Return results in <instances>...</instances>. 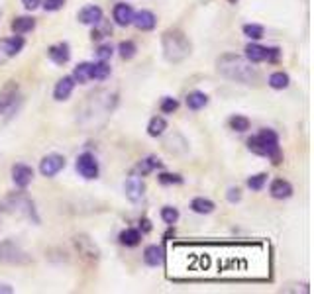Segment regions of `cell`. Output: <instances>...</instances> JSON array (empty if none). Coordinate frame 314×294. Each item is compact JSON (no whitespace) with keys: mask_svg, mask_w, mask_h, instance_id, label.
Masks as SVG:
<instances>
[{"mask_svg":"<svg viewBox=\"0 0 314 294\" xmlns=\"http://www.w3.org/2000/svg\"><path fill=\"white\" fill-rule=\"evenodd\" d=\"M173 283H267L273 277L269 241L177 240L165 251Z\"/></svg>","mask_w":314,"mask_h":294,"instance_id":"obj_1","label":"cell"},{"mask_svg":"<svg viewBox=\"0 0 314 294\" xmlns=\"http://www.w3.org/2000/svg\"><path fill=\"white\" fill-rule=\"evenodd\" d=\"M216 67H218V73L228 81L244 83V85H251V83L258 81V69L253 67V63L247 57H242V55H222L216 61Z\"/></svg>","mask_w":314,"mask_h":294,"instance_id":"obj_2","label":"cell"},{"mask_svg":"<svg viewBox=\"0 0 314 294\" xmlns=\"http://www.w3.org/2000/svg\"><path fill=\"white\" fill-rule=\"evenodd\" d=\"M247 147L249 151L261 157H269L273 165H281L283 161V153L279 147V135L273 130H261L258 135L247 140Z\"/></svg>","mask_w":314,"mask_h":294,"instance_id":"obj_3","label":"cell"},{"mask_svg":"<svg viewBox=\"0 0 314 294\" xmlns=\"http://www.w3.org/2000/svg\"><path fill=\"white\" fill-rule=\"evenodd\" d=\"M163 55L169 63H181L191 55V42L181 30H167L161 35Z\"/></svg>","mask_w":314,"mask_h":294,"instance_id":"obj_4","label":"cell"},{"mask_svg":"<svg viewBox=\"0 0 314 294\" xmlns=\"http://www.w3.org/2000/svg\"><path fill=\"white\" fill-rule=\"evenodd\" d=\"M246 57L251 63H263V61H277L281 57L279 47H263L259 44H247L246 45Z\"/></svg>","mask_w":314,"mask_h":294,"instance_id":"obj_5","label":"cell"},{"mask_svg":"<svg viewBox=\"0 0 314 294\" xmlns=\"http://www.w3.org/2000/svg\"><path fill=\"white\" fill-rule=\"evenodd\" d=\"M0 261L12 263V265H24V263H30V255L10 241H4V243H0Z\"/></svg>","mask_w":314,"mask_h":294,"instance_id":"obj_6","label":"cell"},{"mask_svg":"<svg viewBox=\"0 0 314 294\" xmlns=\"http://www.w3.org/2000/svg\"><path fill=\"white\" fill-rule=\"evenodd\" d=\"M75 169H77V173L81 174L83 179H87V181H92V179L99 177V161L94 159L92 153H83V155H78L77 163H75Z\"/></svg>","mask_w":314,"mask_h":294,"instance_id":"obj_7","label":"cell"},{"mask_svg":"<svg viewBox=\"0 0 314 294\" xmlns=\"http://www.w3.org/2000/svg\"><path fill=\"white\" fill-rule=\"evenodd\" d=\"M8 204H10V208H14L18 214H22V216H26L28 220H32L34 224H40V218H37V214H35L34 202H32L26 194L10 196V198H8Z\"/></svg>","mask_w":314,"mask_h":294,"instance_id":"obj_8","label":"cell"},{"mask_svg":"<svg viewBox=\"0 0 314 294\" xmlns=\"http://www.w3.org/2000/svg\"><path fill=\"white\" fill-rule=\"evenodd\" d=\"M24 44L26 42H24L22 35H12V37L0 40V63H4V61L12 59V57H16L24 49Z\"/></svg>","mask_w":314,"mask_h":294,"instance_id":"obj_9","label":"cell"},{"mask_svg":"<svg viewBox=\"0 0 314 294\" xmlns=\"http://www.w3.org/2000/svg\"><path fill=\"white\" fill-rule=\"evenodd\" d=\"M65 169V157L63 155H57V153H51V155H45L40 163V173L44 177H55L61 171Z\"/></svg>","mask_w":314,"mask_h":294,"instance_id":"obj_10","label":"cell"},{"mask_svg":"<svg viewBox=\"0 0 314 294\" xmlns=\"http://www.w3.org/2000/svg\"><path fill=\"white\" fill-rule=\"evenodd\" d=\"M124 190H126V196H128L130 202H140L146 194V183L140 174H132V177L126 179Z\"/></svg>","mask_w":314,"mask_h":294,"instance_id":"obj_11","label":"cell"},{"mask_svg":"<svg viewBox=\"0 0 314 294\" xmlns=\"http://www.w3.org/2000/svg\"><path fill=\"white\" fill-rule=\"evenodd\" d=\"M32 179H34V169L30 165L18 163L12 167V181H14L16 186L26 188V186L32 183Z\"/></svg>","mask_w":314,"mask_h":294,"instance_id":"obj_12","label":"cell"},{"mask_svg":"<svg viewBox=\"0 0 314 294\" xmlns=\"http://www.w3.org/2000/svg\"><path fill=\"white\" fill-rule=\"evenodd\" d=\"M78 22L85 24V26H96L102 22V8L96 4H89L85 8L78 10Z\"/></svg>","mask_w":314,"mask_h":294,"instance_id":"obj_13","label":"cell"},{"mask_svg":"<svg viewBox=\"0 0 314 294\" xmlns=\"http://www.w3.org/2000/svg\"><path fill=\"white\" fill-rule=\"evenodd\" d=\"M47 57H49L55 65H65V63H69V59H71V47H69V44H65V42H59V44L51 45V47L47 49Z\"/></svg>","mask_w":314,"mask_h":294,"instance_id":"obj_14","label":"cell"},{"mask_svg":"<svg viewBox=\"0 0 314 294\" xmlns=\"http://www.w3.org/2000/svg\"><path fill=\"white\" fill-rule=\"evenodd\" d=\"M112 18L118 26L126 28V26H130L132 20H134V8L130 4H126V2H118L112 10Z\"/></svg>","mask_w":314,"mask_h":294,"instance_id":"obj_15","label":"cell"},{"mask_svg":"<svg viewBox=\"0 0 314 294\" xmlns=\"http://www.w3.org/2000/svg\"><path fill=\"white\" fill-rule=\"evenodd\" d=\"M138 30H142V32H151L153 28H155L157 24V18L153 12L149 10H140V12H134V20H132Z\"/></svg>","mask_w":314,"mask_h":294,"instance_id":"obj_16","label":"cell"},{"mask_svg":"<svg viewBox=\"0 0 314 294\" xmlns=\"http://www.w3.org/2000/svg\"><path fill=\"white\" fill-rule=\"evenodd\" d=\"M75 79L73 76H63V79H59L57 81L55 88H53V98L59 100V102H63V100H67L71 94H73V90H75Z\"/></svg>","mask_w":314,"mask_h":294,"instance_id":"obj_17","label":"cell"},{"mask_svg":"<svg viewBox=\"0 0 314 294\" xmlns=\"http://www.w3.org/2000/svg\"><path fill=\"white\" fill-rule=\"evenodd\" d=\"M16 94H18V85L14 81H10L8 85H4V87L0 88V114L6 112L14 104Z\"/></svg>","mask_w":314,"mask_h":294,"instance_id":"obj_18","label":"cell"},{"mask_svg":"<svg viewBox=\"0 0 314 294\" xmlns=\"http://www.w3.org/2000/svg\"><path fill=\"white\" fill-rule=\"evenodd\" d=\"M269 194L275 198V200H285L292 194V185L285 179H275L269 186Z\"/></svg>","mask_w":314,"mask_h":294,"instance_id":"obj_19","label":"cell"},{"mask_svg":"<svg viewBox=\"0 0 314 294\" xmlns=\"http://www.w3.org/2000/svg\"><path fill=\"white\" fill-rule=\"evenodd\" d=\"M163 259H165V251L161 249L159 245H147L146 251H144V261L149 267H159L163 265Z\"/></svg>","mask_w":314,"mask_h":294,"instance_id":"obj_20","label":"cell"},{"mask_svg":"<svg viewBox=\"0 0 314 294\" xmlns=\"http://www.w3.org/2000/svg\"><path fill=\"white\" fill-rule=\"evenodd\" d=\"M12 32L16 33V35H24V33L32 32L35 28V20L34 18H30V16H18V18H14L10 24Z\"/></svg>","mask_w":314,"mask_h":294,"instance_id":"obj_21","label":"cell"},{"mask_svg":"<svg viewBox=\"0 0 314 294\" xmlns=\"http://www.w3.org/2000/svg\"><path fill=\"white\" fill-rule=\"evenodd\" d=\"M110 76V65L106 61L90 63V81H104Z\"/></svg>","mask_w":314,"mask_h":294,"instance_id":"obj_22","label":"cell"},{"mask_svg":"<svg viewBox=\"0 0 314 294\" xmlns=\"http://www.w3.org/2000/svg\"><path fill=\"white\" fill-rule=\"evenodd\" d=\"M120 243L122 245H126V247H135L140 241H142V233H140V229H135V228H126L120 233Z\"/></svg>","mask_w":314,"mask_h":294,"instance_id":"obj_23","label":"cell"},{"mask_svg":"<svg viewBox=\"0 0 314 294\" xmlns=\"http://www.w3.org/2000/svg\"><path fill=\"white\" fill-rule=\"evenodd\" d=\"M214 208H216V206H214L212 200L202 198V196L192 198V202H191V210H192V212H197V214H212Z\"/></svg>","mask_w":314,"mask_h":294,"instance_id":"obj_24","label":"cell"},{"mask_svg":"<svg viewBox=\"0 0 314 294\" xmlns=\"http://www.w3.org/2000/svg\"><path fill=\"white\" fill-rule=\"evenodd\" d=\"M206 104H208V96L201 90H194L187 96V108L189 110H202Z\"/></svg>","mask_w":314,"mask_h":294,"instance_id":"obj_25","label":"cell"},{"mask_svg":"<svg viewBox=\"0 0 314 294\" xmlns=\"http://www.w3.org/2000/svg\"><path fill=\"white\" fill-rule=\"evenodd\" d=\"M165 130H167V122H165V118H161V116L151 118L149 124H147V133H149L151 138H159Z\"/></svg>","mask_w":314,"mask_h":294,"instance_id":"obj_26","label":"cell"},{"mask_svg":"<svg viewBox=\"0 0 314 294\" xmlns=\"http://www.w3.org/2000/svg\"><path fill=\"white\" fill-rule=\"evenodd\" d=\"M289 83H291V79L287 73H283V71H275V73H271L269 76V87L275 88V90H283V88L289 87Z\"/></svg>","mask_w":314,"mask_h":294,"instance_id":"obj_27","label":"cell"},{"mask_svg":"<svg viewBox=\"0 0 314 294\" xmlns=\"http://www.w3.org/2000/svg\"><path fill=\"white\" fill-rule=\"evenodd\" d=\"M73 79H75V83H81V85H85V83H89L90 81V63H78L75 67V71H73Z\"/></svg>","mask_w":314,"mask_h":294,"instance_id":"obj_28","label":"cell"},{"mask_svg":"<svg viewBox=\"0 0 314 294\" xmlns=\"http://www.w3.org/2000/svg\"><path fill=\"white\" fill-rule=\"evenodd\" d=\"M161 167H163V163L157 157H147V159H144L142 163L138 165V171L142 174H147L151 173V171H155V169H161Z\"/></svg>","mask_w":314,"mask_h":294,"instance_id":"obj_29","label":"cell"},{"mask_svg":"<svg viewBox=\"0 0 314 294\" xmlns=\"http://www.w3.org/2000/svg\"><path fill=\"white\" fill-rule=\"evenodd\" d=\"M228 124H230V128H232L234 131H247L249 130V120H247L246 116H242V114L232 116Z\"/></svg>","mask_w":314,"mask_h":294,"instance_id":"obj_30","label":"cell"},{"mask_svg":"<svg viewBox=\"0 0 314 294\" xmlns=\"http://www.w3.org/2000/svg\"><path fill=\"white\" fill-rule=\"evenodd\" d=\"M242 32L246 33L249 40H261L263 33H265V30H263V26H259V24H246V26L242 28Z\"/></svg>","mask_w":314,"mask_h":294,"instance_id":"obj_31","label":"cell"},{"mask_svg":"<svg viewBox=\"0 0 314 294\" xmlns=\"http://www.w3.org/2000/svg\"><path fill=\"white\" fill-rule=\"evenodd\" d=\"M118 51H120V57H122L124 61H130L132 57L135 55V51H138V47H135L134 42H122V44L118 45Z\"/></svg>","mask_w":314,"mask_h":294,"instance_id":"obj_32","label":"cell"},{"mask_svg":"<svg viewBox=\"0 0 314 294\" xmlns=\"http://www.w3.org/2000/svg\"><path fill=\"white\" fill-rule=\"evenodd\" d=\"M161 220L167 224V226H173L177 220H179V210L173 206H165L161 208Z\"/></svg>","mask_w":314,"mask_h":294,"instance_id":"obj_33","label":"cell"},{"mask_svg":"<svg viewBox=\"0 0 314 294\" xmlns=\"http://www.w3.org/2000/svg\"><path fill=\"white\" fill-rule=\"evenodd\" d=\"M265 183H267V174L265 173H259V174H253V177H249L247 179V186L251 188V190H261L263 186H265Z\"/></svg>","mask_w":314,"mask_h":294,"instance_id":"obj_34","label":"cell"},{"mask_svg":"<svg viewBox=\"0 0 314 294\" xmlns=\"http://www.w3.org/2000/svg\"><path fill=\"white\" fill-rule=\"evenodd\" d=\"M157 181L161 185H181L183 183V177L181 174H173V173H159L157 174Z\"/></svg>","mask_w":314,"mask_h":294,"instance_id":"obj_35","label":"cell"},{"mask_svg":"<svg viewBox=\"0 0 314 294\" xmlns=\"http://www.w3.org/2000/svg\"><path fill=\"white\" fill-rule=\"evenodd\" d=\"M177 108H179V100H177V98L165 96L161 100V112H163V114H173Z\"/></svg>","mask_w":314,"mask_h":294,"instance_id":"obj_36","label":"cell"},{"mask_svg":"<svg viewBox=\"0 0 314 294\" xmlns=\"http://www.w3.org/2000/svg\"><path fill=\"white\" fill-rule=\"evenodd\" d=\"M114 55V49H112V45H101L99 49H96V57H99V61H108L110 57Z\"/></svg>","mask_w":314,"mask_h":294,"instance_id":"obj_37","label":"cell"},{"mask_svg":"<svg viewBox=\"0 0 314 294\" xmlns=\"http://www.w3.org/2000/svg\"><path fill=\"white\" fill-rule=\"evenodd\" d=\"M65 0H44V10L45 12H57L63 8Z\"/></svg>","mask_w":314,"mask_h":294,"instance_id":"obj_38","label":"cell"},{"mask_svg":"<svg viewBox=\"0 0 314 294\" xmlns=\"http://www.w3.org/2000/svg\"><path fill=\"white\" fill-rule=\"evenodd\" d=\"M226 198H228V202H240V198H242V190L238 188V186H232V188H228V194H226Z\"/></svg>","mask_w":314,"mask_h":294,"instance_id":"obj_39","label":"cell"},{"mask_svg":"<svg viewBox=\"0 0 314 294\" xmlns=\"http://www.w3.org/2000/svg\"><path fill=\"white\" fill-rule=\"evenodd\" d=\"M22 4L26 10H35V8H40L42 0H22Z\"/></svg>","mask_w":314,"mask_h":294,"instance_id":"obj_40","label":"cell"},{"mask_svg":"<svg viewBox=\"0 0 314 294\" xmlns=\"http://www.w3.org/2000/svg\"><path fill=\"white\" fill-rule=\"evenodd\" d=\"M142 229H144V231H149V229H151V224H149V220H142Z\"/></svg>","mask_w":314,"mask_h":294,"instance_id":"obj_41","label":"cell"},{"mask_svg":"<svg viewBox=\"0 0 314 294\" xmlns=\"http://www.w3.org/2000/svg\"><path fill=\"white\" fill-rule=\"evenodd\" d=\"M0 292H12V288L4 286V284H0Z\"/></svg>","mask_w":314,"mask_h":294,"instance_id":"obj_42","label":"cell"},{"mask_svg":"<svg viewBox=\"0 0 314 294\" xmlns=\"http://www.w3.org/2000/svg\"><path fill=\"white\" fill-rule=\"evenodd\" d=\"M0 228H2V216H0Z\"/></svg>","mask_w":314,"mask_h":294,"instance_id":"obj_43","label":"cell"}]
</instances>
